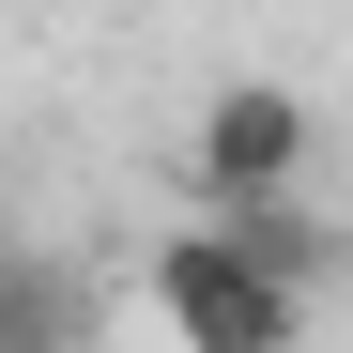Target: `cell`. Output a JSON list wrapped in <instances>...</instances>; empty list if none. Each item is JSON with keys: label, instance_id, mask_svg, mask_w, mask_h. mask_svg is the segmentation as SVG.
Masks as SVG:
<instances>
[{"label": "cell", "instance_id": "obj_1", "mask_svg": "<svg viewBox=\"0 0 353 353\" xmlns=\"http://www.w3.org/2000/svg\"><path fill=\"white\" fill-rule=\"evenodd\" d=\"M154 323H169V353H292L307 338V292L230 215H185V230H154Z\"/></svg>", "mask_w": 353, "mask_h": 353}, {"label": "cell", "instance_id": "obj_2", "mask_svg": "<svg viewBox=\"0 0 353 353\" xmlns=\"http://www.w3.org/2000/svg\"><path fill=\"white\" fill-rule=\"evenodd\" d=\"M307 154H323V108L292 92V77H215V92H200L185 169H200L215 215H230V200H292V185H307Z\"/></svg>", "mask_w": 353, "mask_h": 353}, {"label": "cell", "instance_id": "obj_3", "mask_svg": "<svg viewBox=\"0 0 353 353\" xmlns=\"http://www.w3.org/2000/svg\"><path fill=\"white\" fill-rule=\"evenodd\" d=\"M92 338H108L92 276L62 246H16V230H0V353H92Z\"/></svg>", "mask_w": 353, "mask_h": 353}, {"label": "cell", "instance_id": "obj_4", "mask_svg": "<svg viewBox=\"0 0 353 353\" xmlns=\"http://www.w3.org/2000/svg\"><path fill=\"white\" fill-rule=\"evenodd\" d=\"M230 230H246V246H261L292 292H323V276H338V230L307 215V185H292V200H230Z\"/></svg>", "mask_w": 353, "mask_h": 353}]
</instances>
